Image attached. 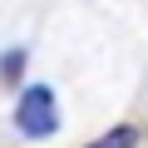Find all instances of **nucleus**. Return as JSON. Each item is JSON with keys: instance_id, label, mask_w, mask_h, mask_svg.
<instances>
[{"instance_id": "nucleus-1", "label": "nucleus", "mask_w": 148, "mask_h": 148, "mask_svg": "<svg viewBox=\"0 0 148 148\" xmlns=\"http://www.w3.org/2000/svg\"><path fill=\"white\" fill-rule=\"evenodd\" d=\"M15 123H20V133H25V138H45V133H54V123H59L54 89H49V84H35V89H25L20 109H15Z\"/></svg>"}, {"instance_id": "nucleus-2", "label": "nucleus", "mask_w": 148, "mask_h": 148, "mask_svg": "<svg viewBox=\"0 0 148 148\" xmlns=\"http://www.w3.org/2000/svg\"><path fill=\"white\" fill-rule=\"evenodd\" d=\"M89 148H138V128H114V133H104L99 143H89Z\"/></svg>"}, {"instance_id": "nucleus-3", "label": "nucleus", "mask_w": 148, "mask_h": 148, "mask_svg": "<svg viewBox=\"0 0 148 148\" xmlns=\"http://www.w3.org/2000/svg\"><path fill=\"white\" fill-rule=\"evenodd\" d=\"M20 64H25V54H20V49H15V54H10V59H5V64H0V74H5V79H15V74H20Z\"/></svg>"}]
</instances>
